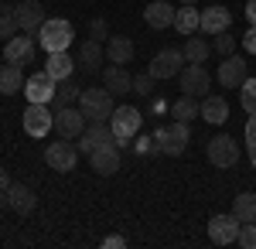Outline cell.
I'll use <instances>...</instances> for the list:
<instances>
[{"label":"cell","instance_id":"obj_26","mask_svg":"<svg viewBox=\"0 0 256 249\" xmlns=\"http://www.w3.org/2000/svg\"><path fill=\"white\" fill-rule=\"evenodd\" d=\"M18 89H24V76H20V65H14V62L0 65V92H4V96H14Z\"/></svg>","mask_w":256,"mask_h":249},{"label":"cell","instance_id":"obj_40","mask_svg":"<svg viewBox=\"0 0 256 249\" xmlns=\"http://www.w3.org/2000/svg\"><path fill=\"white\" fill-rule=\"evenodd\" d=\"M246 144H250V147H256V113L250 116V123H246Z\"/></svg>","mask_w":256,"mask_h":249},{"label":"cell","instance_id":"obj_11","mask_svg":"<svg viewBox=\"0 0 256 249\" xmlns=\"http://www.w3.org/2000/svg\"><path fill=\"white\" fill-rule=\"evenodd\" d=\"M86 130V113L82 110H72V106H62L55 113V134L62 140H76V136Z\"/></svg>","mask_w":256,"mask_h":249},{"label":"cell","instance_id":"obj_44","mask_svg":"<svg viewBox=\"0 0 256 249\" xmlns=\"http://www.w3.org/2000/svg\"><path fill=\"white\" fill-rule=\"evenodd\" d=\"M250 160H253V168H256V147H250Z\"/></svg>","mask_w":256,"mask_h":249},{"label":"cell","instance_id":"obj_9","mask_svg":"<svg viewBox=\"0 0 256 249\" xmlns=\"http://www.w3.org/2000/svg\"><path fill=\"white\" fill-rule=\"evenodd\" d=\"M44 160H48V168L52 171H72L76 164H79V147H72L68 140H58V144H52L48 150H44Z\"/></svg>","mask_w":256,"mask_h":249},{"label":"cell","instance_id":"obj_29","mask_svg":"<svg viewBox=\"0 0 256 249\" xmlns=\"http://www.w3.org/2000/svg\"><path fill=\"white\" fill-rule=\"evenodd\" d=\"M102 58H106V48L99 44V41H86L82 44V52H79V62H82V68H99L102 65Z\"/></svg>","mask_w":256,"mask_h":249},{"label":"cell","instance_id":"obj_22","mask_svg":"<svg viewBox=\"0 0 256 249\" xmlns=\"http://www.w3.org/2000/svg\"><path fill=\"white\" fill-rule=\"evenodd\" d=\"M229 20H232V14L216 4V7L202 10V31L205 34H222V31H229Z\"/></svg>","mask_w":256,"mask_h":249},{"label":"cell","instance_id":"obj_14","mask_svg":"<svg viewBox=\"0 0 256 249\" xmlns=\"http://www.w3.org/2000/svg\"><path fill=\"white\" fill-rule=\"evenodd\" d=\"M250 78V72H246V58L239 55H226L222 58V65H218V82L226 86V89H236V86H242Z\"/></svg>","mask_w":256,"mask_h":249},{"label":"cell","instance_id":"obj_2","mask_svg":"<svg viewBox=\"0 0 256 249\" xmlns=\"http://www.w3.org/2000/svg\"><path fill=\"white\" fill-rule=\"evenodd\" d=\"M79 110L86 113V120H92V123H106L110 116H113V92L102 86V89H82L79 96Z\"/></svg>","mask_w":256,"mask_h":249},{"label":"cell","instance_id":"obj_45","mask_svg":"<svg viewBox=\"0 0 256 249\" xmlns=\"http://www.w3.org/2000/svg\"><path fill=\"white\" fill-rule=\"evenodd\" d=\"M181 4H198V0H181Z\"/></svg>","mask_w":256,"mask_h":249},{"label":"cell","instance_id":"obj_1","mask_svg":"<svg viewBox=\"0 0 256 249\" xmlns=\"http://www.w3.org/2000/svg\"><path fill=\"white\" fill-rule=\"evenodd\" d=\"M76 41V28H72V20L65 18H52L41 24L38 31V44L52 55V52H68V44Z\"/></svg>","mask_w":256,"mask_h":249},{"label":"cell","instance_id":"obj_8","mask_svg":"<svg viewBox=\"0 0 256 249\" xmlns=\"http://www.w3.org/2000/svg\"><path fill=\"white\" fill-rule=\"evenodd\" d=\"M208 160L216 168H232L239 160V144L229 134H218L216 140H208Z\"/></svg>","mask_w":256,"mask_h":249},{"label":"cell","instance_id":"obj_24","mask_svg":"<svg viewBox=\"0 0 256 249\" xmlns=\"http://www.w3.org/2000/svg\"><path fill=\"white\" fill-rule=\"evenodd\" d=\"M202 120H205V123H226V120H229V102H226V99L222 96H205L202 99Z\"/></svg>","mask_w":256,"mask_h":249},{"label":"cell","instance_id":"obj_39","mask_svg":"<svg viewBox=\"0 0 256 249\" xmlns=\"http://www.w3.org/2000/svg\"><path fill=\"white\" fill-rule=\"evenodd\" d=\"M137 154H158L154 136H140V140H137Z\"/></svg>","mask_w":256,"mask_h":249},{"label":"cell","instance_id":"obj_6","mask_svg":"<svg viewBox=\"0 0 256 249\" xmlns=\"http://www.w3.org/2000/svg\"><path fill=\"white\" fill-rule=\"evenodd\" d=\"M24 130L31 136H44L48 130H55V116L48 113V102H28V110H24Z\"/></svg>","mask_w":256,"mask_h":249},{"label":"cell","instance_id":"obj_18","mask_svg":"<svg viewBox=\"0 0 256 249\" xmlns=\"http://www.w3.org/2000/svg\"><path fill=\"white\" fill-rule=\"evenodd\" d=\"M4 194H7V208H14L18 215H28V212H34V205H38V198H34V192L28 184H10Z\"/></svg>","mask_w":256,"mask_h":249},{"label":"cell","instance_id":"obj_15","mask_svg":"<svg viewBox=\"0 0 256 249\" xmlns=\"http://www.w3.org/2000/svg\"><path fill=\"white\" fill-rule=\"evenodd\" d=\"M24 96H28V102H52L55 99V78L48 76V72L31 76L24 82Z\"/></svg>","mask_w":256,"mask_h":249},{"label":"cell","instance_id":"obj_25","mask_svg":"<svg viewBox=\"0 0 256 249\" xmlns=\"http://www.w3.org/2000/svg\"><path fill=\"white\" fill-rule=\"evenodd\" d=\"M106 58H110L113 65H126V62L134 58V41L123 38V34L110 38V41H106Z\"/></svg>","mask_w":256,"mask_h":249},{"label":"cell","instance_id":"obj_34","mask_svg":"<svg viewBox=\"0 0 256 249\" xmlns=\"http://www.w3.org/2000/svg\"><path fill=\"white\" fill-rule=\"evenodd\" d=\"M236 242L242 249H256V222H242V226H239Z\"/></svg>","mask_w":256,"mask_h":249},{"label":"cell","instance_id":"obj_7","mask_svg":"<svg viewBox=\"0 0 256 249\" xmlns=\"http://www.w3.org/2000/svg\"><path fill=\"white\" fill-rule=\"evenodd\" d=\"M239 226H242V222H239L232 212H229V215H212V218H208V239H212L216 246H229V242H236Z\"/></svg>","mask_w":256,"mask_h":249},{"label":"cell","instance_id":"obj_10","mask_svg":"<svg viewBox=\"0 0 256 249\" xmlns=\"http://www.w3.org/2000/svg\"><path fill=\"white\" fill-rule=\"evenodd\" d=\"M184 68V52H174V48H164V52H158V55L150 58V76L154 78H174V72H181Z\"/></svg>","mask_w":256,"mask_h":249},{"label":"cell","instance_id":"obj_5","mask_svg":"<svg viewBox=\"0 0 256 249\" xmlns=\"http://www.w3.org/2000/svg\"><path fill=\"white\" fill-rule=\"evenodd\" d=\"M178 82H181V96H208V86L212 78L205 72V62H188L181 72H178Z\"/></svg>","mask_w":256,"mask_h":249},{"label":"cell","instance_id":"obj_38","mask_svg":"<svg viewBox=\"0 0 256 249\" xmlns=\"http://www.w3.org/2000/svg\"><path fill=\"white\" fill-rule=\"evenodd\" d=\"M242 48H246L250 55H256V24H250V31L242 34Z\"/></svg>","mask_w":256,"mask_h":249},{"label":"cell","instance_id":"obj_17","mask_svg":"<svg viewBox=\"0 0 256 249\" xmlns=\"http://www.w3.org/2000/svg\"><path fill=\"white\" fill-rule=\"evenodd\" d=\"M102 86H106L113 96H126V92L134 89V76H130L123 65H110V68H102Z\"/></svg>","mask_w":256,"mask_h":249},{"label":"cell","instance_id":"obj_31","mask_svg":"<svg viewBox=\"0 0 256 249\" xmlns=\"http://www.w3.org/2000/svg\"><path fill=\"white\" fill-rule=\"evenodd\" d=\"M181 52H184V62H205V58H208V52H212V44L188 34V41H184V48H181Z\"/></svg>","mask_w":256,"mask_h":249},{"label":"cell","instance_id":"obj_30","mask_svg":"<svg viewBox=\"0 0 256 249\" xmlns=\"http://www.w3.org/2000/svg\"><path fill=\"white\" fill-rule=\"evenodd\" d=\"M20 31V24H18V10L14 7H7V4H0V38L4 41H10L14 34Z\"/></svg>","mask_w":256,"mask_h":249},{"label":"cell","instance_id":"obj_16","mask_svg":"<svg viewBox=\"0 0 256 249\" xmlns=\"http://www.w3.org/2000/svg\"><path fill=\"white\" fill-rule=\"evenodd\" d=\"M4 58L24 68V65L34 58V38H31V34H14V38L4 44Z\"/></svg>","mask_w":256,"mask_h":249},{"label":"cell","instance_id":"obj_42","mask_svg":"<svg viewBox=\"0 0 256 249\" xmlns=\"http://www.w3.org/2000/svg\"><path fill=\"white\" fill-rule=\"evenodd\" d=\"M246 18H250V24H256V0L246 4Z\"/></svg>","mask_w":256,"mask_h":249},{"label":"cell","instance_id":"obj_4","mask_svg":"<svg viewBox=\"0 0 256 249\" xmlns=\"http://www.w3.org/2000/svg\"><path fill=\"white\" fill-rule=\"evenodd\" d=\"M140 123H144V116H140V110H134V106H116V110H113L110 126H113V136H116L120 147H126V144L140 134Z\"/></svg>","mask_w":256,"mask_h":249},{"label":"cell","instance_id":"obj_32","mask_svg":"<svg viewBox=\"0 0 256 249\" xmlns=\"http://www.w3.org/2000/svg\"><path fill=\"white\" fill-rule=\"evenodd\" d=\"M82 96V89L79 86H76V82H72V78H68V82H62L58 89H55V99H52V102H55V106H72V102H76V99Z\"/></svg>","mask_w":256,"mask_h":249},{"label":"cell","instance_id":"obj_23","mask_svg":"<svg viewBox=\"0 0 256 249\" xmlns=\"http://www.w3.org/2000/svg\"><path fill=\"white\" fill-rule=\"evenodd\" d=\"M198 28H202V10H195V4H184V7L174 10V31H181L188 38V34H195Z\"/></svg>","mask_w":256,"mask_h":249},{"label":"cell","instance_id":"obj_33","mask_svg":"<svg viewBox=\"0 0 256 249\" xmlns=\"http://www.w3.org/2000/svg\"><path fill=\"white\" fill-rule=\"evenodd\" d=\"M239 89H242V96H239V99H242V110L253 116L256 113V78H246Z\"/></svg>","mask_w":256,"mask_h":249},{"label":"cell","instance_id":"obj_27","mask_svg":"<svg viewBox=\"0 0 256 249\" xmlns=\"http://www.w3.org/2000/svg\"><path fill=\"white\" fill-rule=\"evenodd\" d=\"M232 215L239 222H256V192H242L232 202Z\"/></svg>","mask_w":256,"mask_h":249},{"label":"cell","instance_id":"obj_37","mask_svg":"<svg viewBox=\"0 0 256 249\" xmlns=\"http://www.w3.org/2000/svg\"><path fill=\"white\" fill-rule=\"evenodd\" d=\"M89 38H92V41H110V28H106V20H102V18L89 20Z\"/></svg>","mask_w":256,"mask_h":249},{"label":"cell","instance_id":"obj_43","mask_svg":"<svg viewBox=\"0 0 256 249\" xmlns=\"http://www.w3.org/2000/svg\"><path fill=\"white\" fill-rule=\"evenodd\" d=\"M7 188H10V174L0 168V192H7Z\"/></svg>","mask_w":256,"mask_h":249},{"label":"cell","instance_id":"obj_3","mask_svg":"<svg viewBox=\"0 0 256 249\" xmlns=\"http://www.w3.org/2000/svg\"><path fill=\"white\" fill-rule=\"evenodd\" d=\"M188 136H192V134H188V123H181V120L158 126V130H154V144H158V154H171V157L184 154V147H188Z\"/></svg>","mask_w":256,"mask_h":249},{"label":"cell","instance_id":"obj_21","mask_svg":"<svg viewBox=\"0 0 256 249\" xmlns=\"http://www.w3.org/2000/svg\"><path fill=\"white\" fill-rule=\"evenodd\" d=\"M44 72L55 78V82H68V78H72V72H76V62H72V55H68V52H52V55H48V62H44Z\"/></svg>","mask_w":256,"mask_h":249},{"label":"cell","instance_id":"obj_13","mask_svg":"<svg viewBox=\"0 0 256 249\" xmlns=\"http://www.w3.org/2000/svg\"><path fill=\"white\" fill-rule=\"evenodd\" d=\"M14 10H18L20 31H24V34H38L41 24H44V7H41L38 0H20Z\"/></svg>","mask_w":256,"mask_h":249},{"label":"cell","instance_id":"obj_35","mask_svg":"<svg viewBox=\"0 0 256 249\" xmlns=\"http://www.w3.org/2000/svg\"><path fill=\"white\" fill-rule=\"evenodd\" d=\"M212 52H218V55H232L236 52V38L229 34V31H222V34H216V41H212Z\"/></svg>","mask_w":256,"mask_h":249},{"label":"cell","instance_id":"obj_36","mask_svg":"<svg viewBox=\"0 0 256 249\" xmlns=\"http://www.w3.org/2000/svg\"><path fill=\"white\" fill-rule=\"evenodd\" d=\"M154 82H158V78L150 76V72H140V76L134 78V92H137V96H150V92H154Z\"/></svg>","mask_w":256,"mask_h":249},{"label":"cell","instance_id":"obj_20","mask_svg":"<svg viewBox=\"0 0 256 249\" xmlns=\"http://www.w3.org/2000/svg\"><path fill=\"white\" fill-rule=\"evenodd\" d=\"M89 160H92V171H96V174H116L120 171V147H116V144L99 147V150L89 154Z\"/></svg>","mask_w":256,"mask_h":249},{"label":"cell","instance_id":"obj_19","mask_svg":"<svg viewBox=\"0 0 256 249\" xmlns=\"http://www.w3.org/2000/svg\"><path fill=\"white\" fill-rule=\"evenodd\" d=\"M144 20H147V28H171L174 24V7L168 4V0H154V4H147V10H144Z\"/></svg>","mask_w":256,"mask_h":249},{"label":"cell","instance_id":"obj_28","mask_svg":"<svg viewBox=\"0 0 256 249\" xmlns=\"http://www.w3.org/2000/svg\"><path fill=\"white\" fill-rule=\"evenodd\" d=\"M171 113H174V120H181V123H192V120L202 116V102H198L195 96H181L174 106H171Z\"/></svg>","mask_w":256,"mask_h":249},{"label":"cell","instance_id":"obj_41","mask_svg":"<svg viewBox=\"0 0 256 249\" xmlns=\"http://www.w3.org/2000/svg\"><path fill=\"white\" fill-rule=\"evenodd\" d=\"M123 246H126L123 236H110V239H102V249H123Z\"/></svg>","mask_w":256,"mask_h":249},{"label":"cell","instance_id":"obj_12","mask_svg":"<svg viewBox=\"0 0 256 249\" xmlns=\"http://www.w3.org/2000/svg\"><path fill=\"white\" fill-rule=\"evenodd\" d=\"M110 144H116V136H113V126H102V123H92V126H86L79 134V150L82 154H92L99 147H110Z\"/></svg>","mask_w":256,"mask_h":249}]
</instances>
